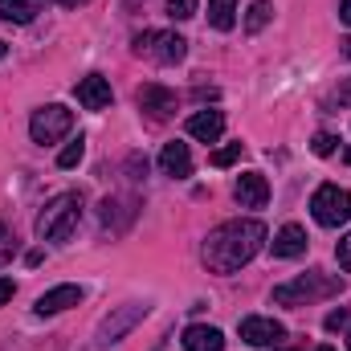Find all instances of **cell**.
Instances as JSON below:
<instances>
[{"label": "cell", "mask_w": 351, "mask_h": 351, "mask_svg": "<svg viewBox=\"0 0 351 351\" xmlns=\"http://www.w3.org/2000/svg\"><path fill=\"white\" fill-rule=\"evenodd\" d=\"M265 245V225L254 217H237L217 225L204 237V265L213 274H237L241 265H250L258 258V250Z\"/></svg>", "instance_id": "obj_1"}, {"label": "cell", "mask_w": 351, "mask_h": 351, "mask_svg": "<svg viewBox=\"0 0 351 351\" xmlns=\"http://www.w3.org/2000/svg\"><path fill=\"white\" fill-rule=\"evenodd\" d=\"M78 221H82V196H78V192H62V196H53V200L41 208V217H37V237H41V241H70L74 229H78Z\"/></svg>", "instance_id": "obj_2"}, {"label": "cell", "mask_w": 351, "mask_h": 351, "mask_svg": "<svg viewBox=\"0 0 351 351\" xmlns=\"http://www.w3.org/2000/svg\"><path fill=\"white\" fill-rule=\"evenodd\" d=\"M339 290H343V278L323 274V269H311V274H298L294 282L274 286V302H278V306H306V302L331 298V294H339Z\"/></svg>", "instance_id": "obj_3"}, {"label": "cell", "mask_w": 351, "mask_h": 351, "mask_svg": "<svg viewBox=\"0 0 351 351\" xmlns=\"http://www.w3.org/2000/svg\"><path fill=\"white\" fill-rule=\"evenodd\" d=\"M135 53L147 62H160V66H176V62H184L188 41L180 33H168V29H147L135 37Z\"/></svg>", "instance_id": "obj_4"}, {"label": "cell", "mask_w": 351, "mask_h": 351, "mask_svg": "<svg viewBox=\"0 0 351 351\" xmlns=\"http://www.w3.org/2000/svg\"><path fill=\"white\" fill-rule=\"evenodd\" d=\"M70 127H74V110H66V106H58V102L33 110V119H29V135H33V143H41V147H49V143H58L62 135H70Z\"/></svg>", "instance_id": "obj_5"}, {"label": "cell", "mask_w": 351, "mask_h": 351, "mask_svg": "<svg viewBox=\"0 0 351 351\" xmlns=\"http://www.w3.org/2000/svg\"><path fill=\"white\" fill-rule=\"evenodd\" d=\"M311 213H315V221H319L323 229H339L351 217V192L339 188V184H323V188L315 192V200H311Z\"/></svg>", "instance_id": "obj_6"}, {"label": "cell", "mask_w": 351, "mask_h": 351, "mask_svg": "<svg viewBox=\"0 0 351 351\" xmlns=\"http://www.w3.org/2000/svg\"><path fill=\"white\" fill-rule=\"evenodd\" d=\"M143 315H147V306H143V302H127V306H119L114 315H106V319H102V327H98V348L119 343V339H123V335L143 319Z\"/></svg>", "instance_id": "obj_7"}, {"label": "cell", "mask_w": 351, "mask_h": 351, "mask_svg": "<svg viewBox=\"0 0 351 351\" xmlns=\"http://www.w3.org/2000/svg\"><path fill=\"white\" fill-rule=\"evenodd\" d=\"M241 339H245L250 348H269V343L286 339V327H282L278 319H262V315H250V319H241Z\"/></svg>", "instance_id": "obj_8"}, {"label": "cell", "mask_w": 351, "mask_h": 351, "mask_svg": "<svg viewBox=\"0 0 351 351\" xmlns=\"http://www.w3.org/2000/svg\"><path fill=\"white\" fill-rule=\"evenodd\" d=\"M233 196H237V204H241V208H262L265 200H269V184H265L262 172H245L241 180H237Z\"/></svg>", "instance_id": "obj_9"}, {"label": "cell", "mask_w": 351, "mask_h": 351, "mask_svg": "<svg viewBox=\"0 0 351 351\" xmlns=\"http://www.w3.org/2000/svg\"><path fill=\"white\" fill-rule=\"evenodd\" d=\"M82 302V286H53V290H45L41 298H37V315H58V311H70V306H78Z\"/></svg>", "instance_id": "obj_10"}, {"label": "cell", "mask_w": 351, "mask_h": 351, "mask_svg": "<svg viewBox=\"0 0 351 351\" xmlns=\"http://www.w3.org/2000/svg\"><path fill=\"white\" fill-rule=\"evenodd\" d=\"M139 106L152 114V119H168L176 110V94L172 90H164V86H156V82H147V86H139Z\"/></svg>", "instance_id": "obj_11"}, {"label": "cell", "mask_w": 351, "mask_h": 351, "mask_svg": "<svg viewBox=\"0 0 351 351\" xmlns=\"http://www.w3.org/2000/svg\"><path fill=\"white\" fill-rule=\"evenodd\" d=\"M74 94H78V102H82L86 110H106V106H110V82H106L102 74L82 78V82L74 86Z\"/></svg>", "instance_id": "obj_12"}, {"label": "cell", "mask_w": 351, "mask_h": 351, "mask_svg": "<svg viewBox=\"0 0 351 351\" xmlns=\"http://www.w3.org/2000/svg\"><path fill=\"white\" fill-rule=\"evenodd\" d=\"M221 131H225V114H221V110H196V114L188 119V135L200 139V143H217Z\"/></svg>", "instance_id": "obj_13"}, {"label": "cell", "mask_w": 351, "mask_h": 351, "mask_svg": "<svg viewBox=\"0 0 351 351\" xmlns=\"http://www.w3.org/2000/svg\"><path fill=\"white\" fill-rule=\"evenodd\" d=\"M160 172L172 176V180L192 176V152H188V143H164V152H160Z\"/></svg>", "instance_id": "obj_14"}, {"label": "cell", "mask_w": 351, "mask_h": 351, "mask_svg": "<svg viewBox=\"0 0 351 351\" xmlns=\"http://www.w3.org/2000/svg\"><path fill=\"white\" fill-rule=\"evenodd\" d=\"M306 254V229L302 225H282L274 237V258H302Z\"/></svg>", "instance_id": "obj_15"}, {"label": "cell", "mask_w": 351, "mask_h": 351, "mask_svg": "<svg viewBox=\"0 0 351 351\" xmlns=\"http://www.w3.org/2000/svg\"><path fill=\"white\" fill-rule=\"evenodd\" d=\"M184 351H225V335L217 327H204V323H192L184 331Z\"/></svg>", "instance_id": "obj_16"}, {"label": "cell", "mask_w": 351, "mask_h": 351, "mask_svg": "<svg viewBox=\"0 0 351 351\" xmlns=\"http://www.w3.org/2000/svg\"><path fill=\"white\" fill-rule=\"evenodd\" d=\"M45 0H0V21H12V25H29L37 12H41Z\"/></svg>", "instance_id": "obj_17"}, {"label": "cell", "mask_w": 351, "mask_h": 351, "mask_svg": "<svg viewBox=\"0 0 351 351\" xmlns=\"http://www.w3.org/2000/svg\"><path fill=\"white\" fill-rule=\"evenodd\" d=\"M233 21H237V0H208V25L213 29H233Z\"/></svg>", "instance_id": "obj_18"}, {"label": "cell", "mask_w": 351, "mask_h": 351, "mask_svg": "<svg viewBox=\"0 0 351 351\" xmlns=\"http://www.w3.org/2000/svg\"><path fill=\"white\" fill-rule=\"evenodd\" d=\"M269 16H274V4L269 0H254L250 12H245V33H262L269 25Z\"/></svg>", "instance_id": "obj_19"}, {"label": "cell", "mask_w": 351, "mask_h": 351, "mask_svg": "<svg viewBox=\"0 0 351 351\" xmlns=\"http://www.w3.org/2000/svg\"><path fill=\"white\" fill-rule=\"evenodd\" d=\"M82 156H86V143H82V135H78L74 143H66V147H62L58 168H78V164H82Z\"/></svg>", "instance_id": "obj_20"}, {"label": "cell", "mask_w": 351, "mask_h": 351, "mask_svg": "<svg viewBox=\"0 0 351 351\" xmlns=\"http://www.w3.org/2000/svg\"><path fill=\"white\" fill-rule=\"evenodd\" d=\"M241 160V143H229V147H217L213 156H208V164L213 168H229V164H237Z\"/></svg>", "instance_id": "obj_21"}, {"label": "cell", "mask_w": 351, "mask_h": 351, "mask_svg": "<svg viewBox=\"0 0 351 351\" xmlns=\"http://www.w3.org/2000/svg\"><path fill=\"white\" fill-rule=\"evenodd\" d=\"M168 16H172V21H188V16H196V0H168Z\"/></svg>", "instance_id": "obj_22"}, {"label": "cell", "mask_w": 351, "mask_h": 351, "mask_svg": "<svg viewBox=\"0 0 351 351\" xmlns=\"http://www.w3.org/2000/svg\"><path fill=\"white\" fill-rule=\"evenodd\" d=\"M335 143H339V139H335L331 131H319V135H315V143H311V152H315V156H331V152H335Z\"/></svg>", "instance_id": "obj_23"}, {"label": "cell", "mask_w": 351, "mask_h": 351, "mask_svg": "<svg viewBox=\"0 0 351 351\" xmlns=\"http://www.w3.org/2000/svg\"><path fill=\"white\" fill-rule=\"evenodd\" d=\"M12 250H16V237H12V229H8V225L0 221V265L12 258Z\"/></svg>", "instance_id": "obj_24"}, {"label": "cell", "mask_w": 351, "mask_h": 351, "mask_svg": "<svg viewBox=\"0 0 351 351\" xmlns=\"http://www.w3.org/2000/svg\"><path fill=\"white\" fill-rule=\"evenodd\" d=\"M335 258H339V265H343V269H351V233H348V237H339Z\"/></svg>", "instance_id": "obj_25"}, {"label": "cell", "mask_w": 351, "mask_h": 351, "mask_svg": "<svg viewBox=\"0 0 351 351\" xmlns=\"http://www.w3.org/2000/svg\"><path fill=\"white\" fill-rule=\"evenodd\" d=\"M348 323V311H335V315H327V331H339Z\"/></svg>", "instance_id": "obj_26"}, {"label": "cell", "mask_w": 351, "mask_h": 351, "mask_svg": "<svg viewBox=\"0 0 351 351\" xmlns=\"http://www.w3.org/2000/svg\"><path fill=\"white\" fill-rule=\"evenodd\" d=\"M12 294H16V286H12V278H0V306H4V302H8Z\"/></svg>", "instance_id": "obj_27"}, {"label": "cell", "mask_w": 351, "mask_h": 351, "mask_svg": "<svg viewBox=\"0 0 351 351\" xmlns=\"http://www.w3.org/2000/svg\"><path fill=\"white\" fill-rule=\"evenodd\" d=\"M331 102H339V106H348V102H351V82H343V86L335 90V94H331Z\"/></svg>", "instance_id": "obj_28"}, {"label": "cell", "mask_w": 351, "mask_h": 351, "mask_svg": "<svg viewBox=\"0 0 351 351\" xmlns=\"http://www.w3.org/2000/svg\"><path fill=\"white\" fill-rule=\"evenodd\" d=\"M339 21L351 25V0H339Z\"/></svg>", "instance_id": "obj_29"}, {"label": "cell", "mask_w": 351, "mask_h": 351, "mask_svg": "<svg viewBox=\"0 0 351 351\" xmlns=\"http://www.w3.org/2000/svg\"><path fill=\"white\" fill-rule=\"evenodd\" d=\"M66 8H78V4H90V0H62Z\"/></svg>", "instance_id": "obj_30"}, {"label": "cell", "mask_w": 351, "mask_h": 351, "mask_svg": "<svg viewBox=\"0 0 351 351\" xmlns=\"http://www.w3.org/2000/svg\"><path fill=\"white\" fill-rule=\"evenodd\" d=\"M343 53H348V58H351V37H348V41H343Z\"/></svg>", "instance_id": "obj_31"}, {"label": "cell", "mask_w": 351, "mask_h": 351, "mask_svg": "<svg viewBox=\"0 0 351 351\" xmlns=\"http://www.w3.org/2000/svg\"><path fill=\"white\" fill-rule=\"evenodd\" d=\"M343 160H348V164H351V147H348V152H343Z\"/></svg>", "instance_id": "obj_32"}, {"label": "cell", "mask_w": 351, "mask_h": 351, "mask_svg": "<svg viewBox=\"0 0 351 351\" xmlns=\"http://www.w3.org/2000/svg\"><path fill=\"white\" fill-rule=\"evenodd\" d=\"M315 351H335V348H315Z\"/></svg>", "instance_id": "obj_33"}, {"label": "cell", "mask_w": 351, "mask_h": 351, "mask_svg": "<svg viewBox=\"0 0 351 351\" xmlns=\"http://www.w3.org/2000/svg\"><path fill=\"white\" fill-rule=\"evenodd\" d=\"M0 58H4V41H0Z\"/></svg>", "instance_id": "obj_34"}, {"label": "cell", "mask_w": 351, "mask_h": 351, "mask_svg": "<svg viewBox=\"0 0 351 351\" xmlns=\"http://www.w3.org/2000/svg\"><path fill=\"white\" fill-rule=\"evenodd\" d=\"M348 348H351V335H348Z\"/></svg>", "instance_id": "obj_35"}]
</instances>
